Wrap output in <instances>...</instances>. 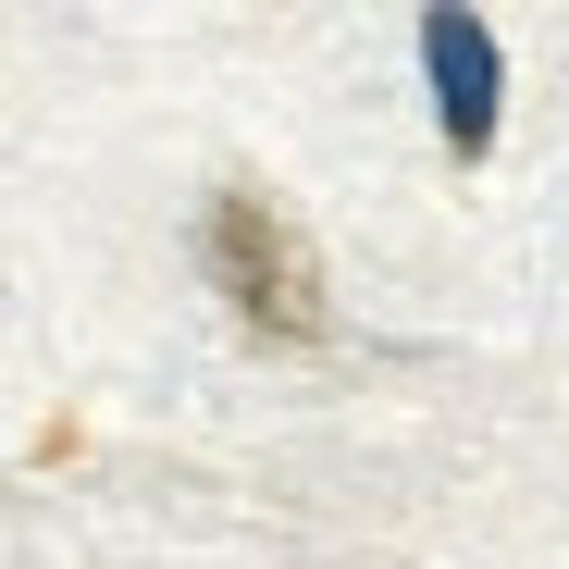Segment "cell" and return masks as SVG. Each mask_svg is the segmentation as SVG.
Here are the masks:
<instances>
[{"label":"cell","mask_w":569,"mask_h":569,"mask_svg":"<svg viewBox=\"0 0 569 569\" xmlns=\"http://www.w3.org/2000/svg\"><path fill=\"white\" fill-rule=\"evenodd\" d=\"M421 74H433V124H446V149L483 161V149H496V26L458 13V0H433V13H421Z\"/></svg>","instance_id":"2"},{"label":"cell","mask_w":569,"mask_h":569,"mask_svg":"<svg viewBox=\"0 0 569 569\" xmlns=\"http://www.w3.org/2000/svg\"><path fill=\"white\" fill-rule=\"evenodd\" d=\"M199 248H211V284L236 298V322L248 335H272V347H322V260H310V236L284 223L260 186H223L211 199V223H199Z\"/></svg>","instance_id":"1"}]
</instances>
